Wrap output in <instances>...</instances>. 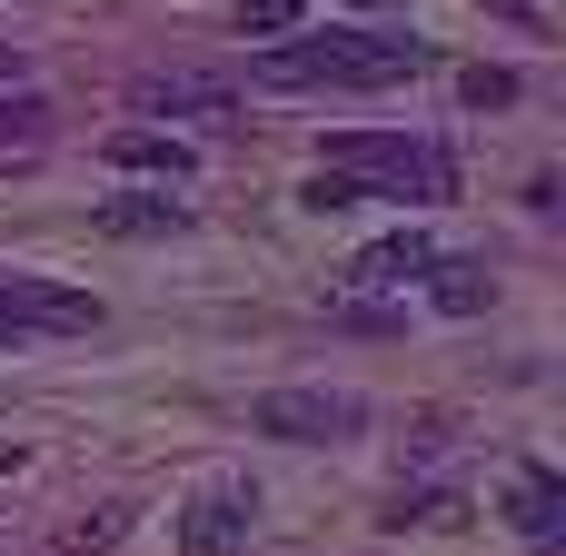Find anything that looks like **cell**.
I'll return each instance as SVG.
<instances>
[{
    "label": "cell",
    "instance_id": "1",
    "mask_svg": "<svg viewBox=\"0 0 566 556\" xmlns=\"http://www.w3.org/2000/svg\"><path fill=\"white\" fill-rule=\"evenodd\" d=\"M428 70V40H378V30H318V40H279L259 60L269 90H398Z\"/></svg>",
    "mask_w": 566,
    "mask_h": 556
},
{
    "label": "cell",
    "instance_id": "2",
    "mask_svg": "<svg viewBox=\"0 0 566 556\" xmlns=\"http://www.w3.org/2000/svg\"><path fill=\"white\" fill-rule=\"evenodd\" d=\"M318 169H348L368 199H448L458 189V159L448 149H428V139H398V129H338V139H318Z\"/></svg>",
    "mask_w": 566,
    "mask_h": 556
},
{
    "label": "cell",
    "instance_id": "3",
    "mask_svg": "<svg viewBox=\"0 0 566 556\" xmlns=\"http://www.w3.org/2000/svg\"><path fill=\"white\" fill-rule=\"evenodd\" d=\"M249 428H259V438H289V448H338V438L368 428V408H358L348 388H269V398L249 408Z\"/></svg>",
    "mask_w": 566,
    "mask_h": 556
},
{
    "label": "cell",
    "instance_id": "4",
    "mask_svg": "<svg viewBox=\"0 0 566 556\" xmlns=\"http://www.w3.org/2000/svg\"><path fill=\"white\" fill-rule=\"evenodd\" d=\"M90 328H99V298H90V289L0 279V348H20V338H90Z\"/></svg>",
    "mask_w": 566,
    "mask_h": 556
},
{
    "label": "cell",
    "instance_id": "5",
    "mask_svg": "<svg viewBox=\"0 0 566 556\" xmlns=\"http://www.w3.org/2000/svg\"><path fill=\"white\" fill-rule=\"evenodd\" d=\"M259 527V487L249 478H209L179 507V556H239V537Z\"/></svg>",
    "mask_w": 566,
    "mask_h": 556
},
{
    "label": "cell",
    "instance_id": "6",
    "mask_svg": "<svg viewBox=\"0 0 566 556\" xmlns=\"http://www.w3.org/2000/svg\"><path fill=\"white\" fill-rule=\"evenodd\" d=\"M129 109L139 119H239V90L229 80H209V70H139L129 80Z\"/></svg>",
    "mask_w": 566,
    "mask_h": 556
},
{
    "label": "cell",
    "instance_id": "7",
    "mask_svg": "<svg viewBox=\"0 0 566 556\" xmlns=\"http://www.w3.org/2000/svg\"><path fill=\"white\" fill-rule=\"evenodd\" d=\"M428 259H438V249H428V229H388L378 249H358V259H348V289H408V279H428Z\"/></svg>",
    "mask_w": 566,
    "mask_h": 556
},
{
    "label": "cell",
    "instance_id": "8",
    "mask_svg": "<svg viewBox=\"0 0 566 556\" xmlns=\"http://www.w3.org/2000/svg\"><path fill=\"white\" fill-rule=\"evenodd\" d=\"M557 517H566L557 468H517V487H507V527H517L527 547H547V537H557Z\"/></svg>",
    "mask_w": 566,
    "mask_h": 556
},
{
    "label": "cell",
    "instance_id": "9",
    "mask_svg": "<svg viewBox=\"0 0 566 556\" xmlns=\"http://www.w3.org/2000/svg\"><path fill=\"white\" fill-rule=\"evenodd\" d=\"M99 229H109V239H169V229H189V209H179L169 189H149V199H99Z\"/></svg>",
    "mask_w": 566,
    "mask_h": 556
},
{
    "label": "cell",
    "instance_id": "10",
    "mask_svg": "<svg viewBox=\"0 0 566 556\" xmlns=\"http://www.w3.org/2000/svg\"><path fill=\"white\" fill-rule=\"evenodd\" d=\"M109 169H139V179H189V149L159 139V129H109Z\"/></svg>",
    "mask_w": 566,
    "mask_h": 556
},
{
    "label": "cell",
    "instance_id": "11",
    "mask_svg": "<svg viewBox=\"0 0 566 556\" xmlns=\"http://www.w3.org/2000/svg\"><path fill=\"white\" fill-rule=\"evenodd\" d=\"M428 298H438L448 318H478L497 289H488V269H478V259H428Z\"/></svg>",
    "mask_w": 566,
    "mask_h": 556
},
{
    "label": "cell",
    "instance_id": "12",
    "mask_svg": "<svg viewBox=\"0 0 566 556\" xmlns=\"http://www.w3.org/2000/svg\"><path fill=\"white\" fill-rule=\"evenodd\" d=\"M388 527H468V497L458 487H418V497L388 507Z\"/></svg>",
    "mask_w": 566,
    "mask_h": 556
},
{
    "label": "cell",
    "instance_id": "13",
    "mask_svg": "<svg viewBox=\"0 0 566 556\" xmlns=\"http://www.w3.org/2000/svg\"><path fill=\"white\" fill-rule=\"evenodd\" d=\"M30 139H50V99L40 90H10L0 99V149H30Z\"/></svg>",
    "mask_w": 566,
    "mask_h": 556
},
{
    "label": "cell",
    "instance_id": "14",
    "mask_svg": "<svg viewBox=\"0 0 566 556\" xmlns=\"http://www.w3.org/2000/svg\"><path fill=\"white\" fill-rule=\"evenodd\" d=\"M119 527H129V507H90L80 527H60V556H99V547H119Z\"/></svg>",
    "mask_w": 566,
    "mask_h": 556
},
{
    "label": "cell",
    "instance_id": "15",
    "mask_svg": "<svg viewBox=\"0 0 566 556\" xmlns=\"http://www.w3.org/2000/svg\"><path fill=\"white\" fill-rule=\"evenodd\" d=\"M458 99H468V109H507V99H517V70H488V60H478V70H458Z\"/></svg>",
    "mask_w": 566,
    "mask_h": 556
},
{
    "label": "cell",
    "instance_id": "16",
    "mask_svg": "<svg viewBox=\"0 0 566 556\" xmlns=\"http://www.w3.org/2000/svg\"><path fill=\"white\" fill-rule=\"evenodd\" d=\"M298 199H308V209H318V219H338V209H358V199H368V189H358V179H348V169H318V179H308V189H298Z\"/></svg>",
    "mask_w": 566,
    "mask_h": 556
},
{
    "label": "cell",
    "instance_id": "17",
    "mask_svg": "<svg viewBox=\"0 0 566 556\" xmlns=\"http://www.w3.org/2000/svg\"><path fill=\"white\" fill-rule=\"evenodd\" d=\"M239 30L249 40H289L298 30V0H239Z\"/></svg>",
    "mask_w": 566,
    "mask_h": 556
},
{
    "label": "cell",
    "instance_id": "18",
    "mask_svg": "<svg viewBox=\"0 0 566 556\" xmlns=\"http://www.w3.org/2000/svg\"><path fill=\"white\" fill-rule=\"evenodd\" d=\"M497 20H517V30H537V0H488Z\"/></svg>",
    "mask_w": 566,
    "mask_h": 556
},
{
    "label": "cell",
    "instance_id": "19",
    "mask_svg": "<svg viewBox=\"0 0 566 556\" xmlns=\"http://www.w3.org/2000/svg\"><path fill=\"white\" fill-rule=\"evenodd\" d=\"M10 468H20V438H0V478H10Z\"/></svg>",
    "mask_w": 566,
    "mask_h": 556
},
{
    "label": "cell",
    "instance_id": "20",
    "mask_svg": "<svg viewBox=\"0 0 566 556\" xmlns=\"http://www.w3.org/2000/svg\"><path fill=\"white\" fill-rule=\"evenodd\" d=\"M10 70H20V50H0V80H10Z\"/></svg>",
    "mask_w": 566,
    "mask_h": 556
},
{
    "label": "cell",
    "instance_id": "21",
    "mask_svg": "<svg viewBox=\"0 0 566 556\" xmlns=\"http://www.w3.org/2000/svg\"><path fill=\"white\" fill-rule=\"evenodd\" d=\"M358 10H378V0H358Z\"/></svg>",
    "mask_w": 566,
    "mask_h": 556
}]
</instances>
